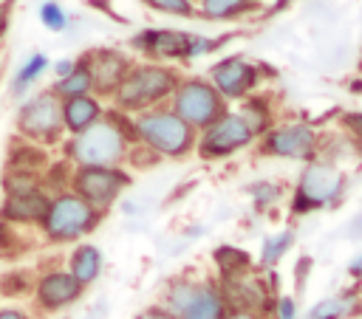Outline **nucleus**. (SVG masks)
Returning <instances> with one entry per match:
<instances>
[{"instance_id": "obj_29", "label": "nucleus", "mask_w": 362, "mask_h": 319, "mask_svg": "<svg viewBox=\"0 0 362 319\" xmlns=\"http://www.w3.org/2000/svg\"><path fill=\"white\" fill-rule=\"evenodd\" d=\"M150 8L156 11H170V14H192V3L189 0H144Z\"/></svg>"}, {"instance_id": "obj_5", "label": "nucleus", "mask_w": 362, "mask_h": 319, "mask_svg": "<svg viewBox=\"0 0 362 319\" xmlns=\"http://www.w3.org/2000/svg\"><path fill=\"white\" fill-rule=\"evenodd\" d=\"M65 127H62V102L48 90H40L34 96H28L20 110H17V136L40 144V147H51L62 138Z\"/></svg>"}, {"instance_id": "obj_11", "label": "nucleus", "mask_w": 362, "mask_h": 319, "mask_svg": "<svg viewBox=\"0 0 362 319\" xmlns=\"http://www.w3.org/2000/svg\"><path fill=\"white\" fill-rule=\"evenodd\" d=\"M339 186H342V175H339L331 164L317 161V164H311V167L303 172L294 209H297V212H305V209H311V206L328 203V200L339 192Z\"/></svg>"}, {"instance_id": "obj_22", "label": "nucleus", "mask_w": 362, "mask_h": 319, "mask_svg": "<svg viewBox=\"0 0 362 319\" xmlns=\"http://www.w3.org/2000/svg\"><path fill=\"white\" fill-rule=\"evenodd\" d=\"M48 65H51L48 56H45L42 51H34V54L14 71V76H11V93H14V96H23V93L48 71Z\"/></svg>"}, {"instance_id": "obj_12", "label": "nucleus", "mask_w": 362, "mask_h": 319, "mask_svg": "<svg viewBox=\"0 0 362 319\" xmlns=\"http://www.w3.org/2000/svg\"><path fill=\"white\" fill-rule=\"evenodd\" d=\"M85 65H88V73H90V90L93 93H102V96H110L116 93V88L122 85V79L127 76L130 71V62L124 54L119 51H90L82 56Z\"/></svg>"}, {"instance_id": "obj_19", "label": "nucleus", "mask_w": 362, "mask_h": 319, "mask_svg": "<svg viewBox=\"0 0 362 319\" xmlns=\"http://www.w3.org/2000/svg\"><path fill=\"white\" fill-rule=\"evenodd\" d=\"M99 271H102V251H99L96 246L82 243V246H76V248L71 251L68 274H71L82 288H85V285H90V282H96Z\"/></svg>"}, {"instance_id": "obj_10", "label": "nucleus", "mask_w": 362, "mask_h": 319, "mask_svg": "<svg viewBox=\"0 0 362 319\" xmlns=\"http://www.w3.org/2000/svg\"><path fill=\"white\" fill-rule=\"evenodd\" d=\"M252 130L249 124L240 119V116H232V113H223L221 119H215L204 138H201V152L209 155V158H218V155H226V152H235L238 147L249 144L252 141Z\"/></svg>"}, {"instance_id": "obj_32", "label": "nucleus", "mask_w": 362, "mask_h": 319, "mask_svg": "<svg viewBox=\"0 0 362 319\" xmlns=\"http://www.w3.org/2000/svg\"><path fill=\"white\" fill-rule=\"evenodd\" d=\"M74 65H76V59H59V62H54V76H57V79L68 76V73L74 71Z\"/></svg>"}, {"instance_id": "obj_9", "label": "nucleus", "mask_w": 362, "mask_h": 319, "mask_svg": "<svg viewBox=\"0 0 362 319\" xmlns=\"http://www.w3.org/2000/svg\"><path fill=\"white\" fill-rule=\"evenodd\" d=\"M31 288H34V302H37V308L45 311V313H57V311L74 305V302L82 296V285H79L68 271H62V268L42 271Z\"/></svg>"}, {"instance_id": "obj_26", "label": "nucleus", "mask_w": 362, "mask_h": 319, "mask_svg": "<svg viewBox=\"0 0 362 319\" xmlns=\"http://www.w3.org/2000/svg\"><path fill=\"white\" fill-rule=\"evenodd\" d=\"M243 3H246V0H201V8H204L206 17L221 20V17L238 14V11L243 8Z\"/></svg>"}, {"instance_id": "obj_6", "label": "nucleus", "mask_w": 362, "mask_h": 319, "mask_svg": "<svg viewBox=\"0 0 362 319\" xmlns=\"http://www.w3.org/2000/svg\"><path fill=\"white\" fill-rule=\"evenodd\" d=\"M175 99H173V113L187 121L189 127H209L215 119L223 116V102H221V93L201 82V79H189V82H181L175 85Z\"/></svg>"}, {"instance_id": "obj_30", "label": "nucleus", "mask_w": 362, "mask_h": 319, "mask_svg": "<svg viewBox=\"0 0 362 319\" xmlns=\"http://www.w3.org/2000/svg\"><path fill=\"white\" fill-rule=\"evenodd\" d=\"M11 25V0H0V40Z\"/></svg>"}, {"instance_id": "obj_15", "label": "nucleus", "mask_w": 362, "mask_h": 319, "mask_svg": "<svg viewBox=\"0 0 362 319\" xmlns=\"http://www.w3.org/2000/svg\"><path fill=\"white\" fill-rule=\"evenodd\" d=\"M189 45L192 37L167 28H147L133 37V48L144 51L147 56H189Z\"/></svg>"}, {"instance_id": "obj_31", "label": "nucleus", "mask_w": 362, "mask_h": 319, "mask_svg": "<svg viewBox=\"0 0 362 319\" xmlns=\"http://www.w3.org/2000/svg\"><path fill=\"white\" fill-rule=\"evenodd\" d=\"M0 319H31L20 305H0Z\"/></svg>"}, {"instance_id": "obj_23", "label": "nucleus", "mask_w": 362, "mask_h": 319, "mask_svg": "<svg viewBox=\"0 0 362 319\" xmlns=\"http://www.w3.org/2000/svg\"><path fill=\"white\" fill-rule=\"evenodd\" d=\"M354 311V296L351 294H342V296H331V299H322L311 308L308 319H342Z\"/></svg>"}, {"instance_id": "obj_18", "label": "nucleus", "mask_w": 362, "mask_h": 319, "mask_svg": "<svg viewBox=\"0 0 362 319\" xmlns=\"http://www.w3.org/2000/svg\"><path fill=\"white\" fill-rule=\"evenodd\" d=\"M45 167H48L45 147L31 144V141H25V138H17V141L8 147L6 172H25V175H40V178H42Z\"/></svg>"}, {"instance_id": "obj_35", "label": "nucleus", "mask_w": 362, "mask_h": 319, "mask_svg": "<svg viewBox=\"0 0 362 319\" xmlns=\"http://www.w3.org/2000/svg\"><path fill=\"white\" fill-rule=\"evenodd\" d=\"M223 319H260L255 311H232L229 316H223Z\"/></svg>"}, {"instance_id": "obj_25", "label": "nucleus", "mask_w": 362, "mask_h": 319, "mask_svg": "<svg viewBox=\"0 0 362 319\" xmlns=\"http://www.w3.org/2000/svg\"><path fill=\"white\" fill-rule=\"evenodd\" d=\"M37 14H40V23H42L48 31H65V28H68V14H65V8H62L57 0H45Z\"/></svg>"}, {"instance_id": "obj_2", "label": "nucleus", "mask_w": 362, "mask_h": 319, "mask_svg": "<svg viewBox=\"0 0 362 319\" xmlns=\"http://www.w3.org/2000/svg\"><path fill=\"white\" fill-rule=\"evenodd\" d=\"M99 217H102L99 209H93L79 195L65 189V192L51 195V203L40 223V231L48 243H74V240L85 237L88 231H93Z\"/></svg>"}, {"instance_id": "obj_28", "label": "nucleus", "mask_w": 362, "mask_h": 319, "mask_svg": "<svg viewBox=\"0 0 362 319\" xmlns=\"http://www.w3.org/2000/svg\"><path fill=\"white\" fill-rule=\"evenodd\" d=\"M28 285H34V282L25 279L23 271H11V274H3V277H0V291H3L6 296H20Z\"/></svg>"}, {"instance_id": "obj_3", "label": "nucleus", "mask_w": 362, "mask_h": 319, "mask_svg": "<svg viewBox=\"0 0 362 319\" xmlns=\"http://www.w3.org/2000/svg\"><path fill=\"white\" fill-rule=\"evenodd\" d=\"M175 90V73L158 65H130L127 76L116 88L113 99L124 113H144Z\"/></svg>"}, {"instance_id": "obj_36", "label": "nucleus", "mask_w": 362, "mask_h": 319, "mask_svg": "<svg viewBox=\"0 0 362 319\" xmlns=\"http://www.w3.org/2000/svg\"><path fill=\"white\" fill-rule=\"evenodd\" d=\"M351 274H356V277H362V254H359V257H356V260L351 263Z\"/></svg>"}, {"instance_id": "obj_1", "label": "nucleus", "mask_w": 362, "mask_h": 319, "mask_svg": "<svg viewBox=\"0 0 362 319\" xmlns=\"http://www.w3.org/2000/svg\"><path fill=\"white\" fill-rule=\"evenodd\" d=\"M133 138V121H127L122 113H107L88 130L68 138L65 161L74 167H119Z\"/></svg>"}, {"instance_id": "obj_16", "label": "nucleus", "mask_w": 362, "mask_h": 319, "mask_svg": "<svg viewBox=\"0 0 362 319\" xmlns=\"http://www.w3.org/2000/svg\"><path fill=\"white\" fill-rule=\"evenodd\" d=\"M255 79H257L255 68H252V65H246V62H243V59H238V56L223 59V62H218V65L212 68L215 90H218L221 96H229V99L243 96V93L255 85Z\"/></svg>"}, {"instance_id": "obj_14", "label": "nucleus", "mask_w": 362, "mask_h": 319, "mask_svg": "<svg viewBox=\"0 0 362 319\" xmlns=\"http://www.w3.org/2000/svg\"><path fill=\"white\" fill-rule=\"evenodd\" d=\"M314 147H317V138L305 124H288L266 136V152L283 155V158H308Z\"/></svg>"}, {"instance_id": "obj_17", "label": "nucleus", "mask_w": 362, "mask_h": 319, "mask_svg": "<svg viewBox=\"0 0 362 319\" xmlns=\"http://www.w3.org/2000/svg\"><path fill=\"white\" fill-rule=\"evenodd\" d=\"M102 116H105V110H102V104H99V99H96L93 93H88V96H74V99H65V102H62V127H65V133H71V136L88 130V127L96 124Z\"/></svg>"}, {"instance_id": "obj_20", "label": "nucleus", "mask_w": 362, "mask_h": 319, "mask_svg": "<svg viewBox=\"0 0 362 319\" xmlns=\"http://www.w3.org/2000/svg\"><path fill=\"white\" fill-rule=\"evenodd\" d=\"M226 279L229 285H226L223 302H232L238 311H252L266 302V291L255 277H226Z\"/></svg>"}, {"instance_id": "obj_7", "label": "nucleus", "mask_w": 362, "mask_h": 319, "mask_svg": "<svg viewBox=\"0 0 362 319\" xmlns=\"http://www.w3.org/2000/svg\"><path fill=\"white\" fill-rule=\"evenodd\" d=\"M127 183H130V178L119 167H76L71 172L68 189L102 212L119 198V192Z\"/></svg>"}, {"instance_id": "obj_8", "label": "nucleus", "mask_w": 362, "mask_h": 319, "mask_svg": "<svg viewBox=\"0 0 362 319\" xmlns=\"http://www.w3.org/2000/svg\"><path fill=\"white\" fill-rule=\"evenodd\" d=\"M167 311L175 319H223V296L212 285L181 279L167 291Z\"/></svg>"}, {"instance_id": "obj_4", "label": "nucleus", "mask_w": 362, "mask_h": 319, "mask_svg": "<svg viewBox=\"0 0 362 319\" xmlns=\"http://www.w3.org/2000/svg\"><path fill=\"white\" fill-rule=\"evenodd\" d=\"M133 130H136V138L144 141V147L170 158L184 155L195 141L192 127L181 121L173 110H144L133 121Z\"/></svg>"}, {"instance_id": "obj_27", "label": "nucleus", "mask_w": 362, "mask_h": 319, "mask_svg": "<svg viewBox=\"0 0 362 319\" xmlns=\"http://www.w3.org/2000/svg\"><path fill=\"white\" fill-rule=\"evenodd\" d=\"M288 246H291V231H283V234L269 237V240H266V246H263V265L277 263Z\"/></svg>"}, {"instance_id": "obj_24", "label": "nucleus", "mask_w": 362, "mask_h": 319, "mask_svg": "<svg viewBox=\"0 0 362 319\" xmlns=\"http://www.w3.org/2000/svg\"><path fill=\"white\" fill-rule=\"evenodd\" d=\"M215 260H218V265H221V271H223L226 277H238V274H243V268L249 265V257H246L243 251L232 248V246L218 248V251H215Z\"/></svg>"}, {"instance_id": "obj_13", "label": "nucleus", "mask_w": 362, "mask_h": 319, "mask_svg": "<svg viewBox=\"0 0 362 319\" xmlns=\"http://www.w3.org/2000/svg\"><path fill=\"white\" fill-rule=\"evenodd\" d=\"M51 195L40 186L31 192H20V195H6L0 203V220L8 226H40L45 212H48Z\"/></svg>"}, {"instance_id": "obj_34", "label": "nucleus", "mask_w": 362, "mask_h": 319, "mask_svg": "<svg viewBox=\"0 0 362 319\" xmlns=\"http://www.w3.org/2000/svg\"><path fill=\"white\" fill-rule=\"evenodd\" d=\"M277 319H294V302H291V299H280V305H277Z\"/></svg>"}, {"instance_id": "obj_33", "label": "nucleus", "mask_w": 362, "mask_h": 319, "mask_svg": "<svg viewBox=\"0 0 362 319\" xmlns=\"http://www.w3.org/2000/svg\"><path fill=\"white\" fill-rule=\"evenodd\" d=\"M139 319H175V316H173L167 308H147Z\"/></svg>"}, {"instance_id": "obj_21", "label": "nucleus", "mask_w": 362, "mask_h": 319, "mask_svg": "<svg viewBox=\"0 0 362 319\" xmlns=\"http://www.w3.org/2000/svg\"><path fill=\"white\" fill-rule=\"evenodd\" d=\"M51 93H54L59 102L74 99V96H88V93H93V90H90V73H88L85 59H76V65H74V71H71L68 76L54 79Z\"/></svg>"}]
</instances>
